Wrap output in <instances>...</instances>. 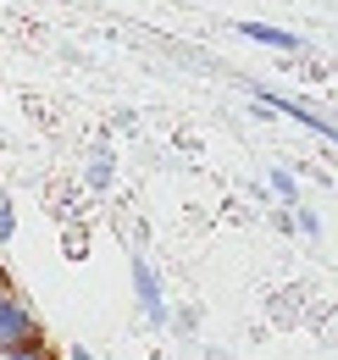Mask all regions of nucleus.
Listing matches in <instances>:
<instances>
[{
  "label": "nucleus",
  "mask_w": 338,
  "mask_h": 360,
  "mask_svg": "<svg viewBox=\"0 0 338 360\" xmlns=\"http://www.w3.org/2000/svg\"><path fill=\"white\" fill-rule=\"evenodd\" d=\"M272 188L283 194V205H299V183L289 178V172H272Z\"/></svg>",
  "instance_id": "7"
},
{
  "label": "nucleus",
  "mask_w": 338,
  "mask_h": 360,
  "mask_svg": "<svg viewBox=\"0 0 338 360\" xmlns=\"http://www.w3.org/2000/svg\"><path fill=\"white\" fill-rule=\"evenodd\" d=\"M244 39H255V45H272V50H299V34H289V28H272V22H233Z\"/></svg>",
  "instance_id": "4"
},
{
  "label": "nucleus",
  "mask_w": 338,
  "mask_h": 360,
  "mask_svg": "<svg viewBox=\"0 0 338 360\" xmlns=\"http://www.w3.org/2000/svg\"><path fill=\"white\" fill-rule=\"evenodd\" d=\"M133 288H139V311H144V321H167V300H161V277L150 271V261L144 255H133Z\"/></svg>",
  "instance_id": "2"
},
{
  "label": "nucleus",
  "mask_w": 338,
  "mask_h": 360,
  "mask_svg": "<svg viewBox=\"0 0 338 360\" xmlns=\"http://www.w3.org/2000/svg\"><path fill=\"white\" fill-rule=\"evenodd\" d=\"M44 344H17V349H0V360H39Z\"/></svg>",
  "instance_id": "8"
},
{
  "label": "nucleus",
  "mask_w": 338,
  "mask_h": 360,
  "mask_svg": "<svg viewBox=\"0 0 338 360\" xmlns=\"http://www.w3.org/2000/svg\"><path fill=\"white\" fill-rule=\"evenodd\" d=\"M11 238H17V205L0 194V244H11Z\"/></svg>",
  "instance_id": "5"
},
{
  "label": "nucleus",
  "mask_w": 338,
  "mask_h": 360,
  "mask_svg": "<svg viewBox=\"0 0 338 360\" xmlns=\"http://www.w3.org/2000/svg\"><path fill=\"white\" fill-rule=\"evenodd\" d=\"M67 360H94V355H89L84 344H73V349H67Z\"/></svg>",
  "instance_id": "9"
},
{
  "label": "nucleus",
  "mask_w": 338,
  "mask_h": 360,
  "mask_svg": "<svg viewBox=\"0 0 338 360\" xmlns=\"http://www.w3.org/2000/svg\"><path fill=\"white\" fill-rule=\"evenodd\" d=\"M111 178H117V167H111V155H100V161L89 167V188H106Z\"/></svg>",
  "instance_id": "6"
},
{
  "label": "nucleus",
  "mask_w": 338,
  "mask_h": 360,
  "mask_svg": "<svg viewBox=\"0 0 338 360\" xmlns=\"http://www.w3.org/2000/svg\"><path fill=\"white\" fill-rule=\"evenodd\" d=\"M255 100H261V105H277L283 117H294V122H305V128H316L322 139L333 134V128H327V117H316L311 105H299V100H289V94H277V89H255Z\"/></svg>",
  "instance_id": "3"
},
{
  "label": "nucleus",
  "mask_w": 338,
  "mask_h": 360,
  "mask_svg": "<svg viewBox=\"0 0 338 360\" xmlns=\"http://www.w3.org/2000/svg\"><path fill=\"white\" fill-rule=\"evenodd\" d=\"M17 344H44L39 316L28 311L23 294H6L0 300V349H17Z\"/></svg>",
  "instance_id": "1"
},
{
  "label": "nucleus",
  "mask_w": 338,
  "mask_h": 360,
  "mask_svg": "<svg viewBox=\"0 0 338 360\" xmlns=\"http://www.w3.org/2000/svg\"><path fill=\"white\" fill-rule=\"evenodd\" d=\"M39 360H56V355H50V349H44V355H39Z\"/></svg>",
  "instance_id": "10"
}]
</instances>
